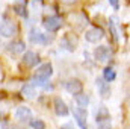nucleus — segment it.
<instances>
[{
  "mask_svg": "<svg viewBox=\"0 0 130 129\" xmlns=\"http://www.w3.org/2000/svg\"><path fill=\"white\" fill-rule=\"evenodd\" d=\"M62 24H64V20H62L59 15L47 17V18H44V21H42V26H44V29H45L47 32H56V31H59V29L62 28Z\"/></svg>",
  "mask_w": 130,
  "mask_h": 129,
  "instance_id": "nucleus-1",
  "label": "nucleus"
},
{
  "mask_svg": "<svg viewBox=\"0 0 130 129\" xmlns=\"http://www.w3.org/2000/svg\"><path fill=\"white\" fill-rule=\"evenodd\" d=\"M29 41L33 43V44H48V43L53 41V36L45 35V33L39 32V31H36V29H32V31L29 32Z\"/></svg>",
  "mask_w": 130,
  "mask_h": 129,
  "instance_id": "nucleus-2",
  "label": "nucleus"
},
{
  "mask_svg": "<svg viewBox=\"0 0 130 129\" xmlns=\"http://www.w3.org/2000/svg\"><path fill=\"white\" fill-rule=\"evenodd\" d=\"M73 115H74L76 123L80 126V129H88V123H86V120H88V112H86L85 108H80V106L73 108Z\"/></svg>",
  "mask_w": 130,
  "mask_h": 129,
  "instance_id": "nucleus-3",
  "label": "nucleus"
},
{
  "mask_svg": "<svg viewBox=\"0 0 130 129\" xmlns=\"http://www.w3.org/2000/svg\"><path fill=\"white\" fill-rule=\"evenodd\" d=\"M104 38V32L101 28H92V29H88L85 32V40L91 44H95L98 41H101Z\"/></svg>",
  "mask_w": 130,
  "mask_h": 129,
  "instance_id": "nucleus-4",
  "label": "nucleus"
},
{
  "mask_svg": "<svg viewBox=\"0 0 130 129\" xmlns=\"http://www.w3.org/2000/svg\"><path fill=\"white\" fill-rule=\"evenodd\" d=\"M95 85H97L98 88V93H100V96L103 97V99H109L110 97V85H109V82L104 79V78H97L95 79Z\"/></svg>",
  "mask_w": 130,
  "mask_h": 129,
  "instance_id": "nucleus-5",
  "label": "nucleus"
},
{
  "mask_svg": "<svg viewBox=\"0 0 130 129\" xmlns=\"http://www.w3.org/2000/svg\"><path fill=\"white\" fill-rule=\"evenodd\" d=\"M94 58L97 62H107L110 58V49L107 46H98L94 50Z\"/></svg>",
  "mask_w": 130,
  "mask_h": 129,
  "instance_id": "nucleus-6",
  "label": "nucleus"
},
{
  "mask_svg": "<svg viewBox=\"0 0 130 129\" xmlns=\"http://www.w3.org/2000/svg\"><path fill=\"white\" fill-rule=\"evenodd\" d=\"M64 87H65V90H67L70 94H73V96L83 91V84H82L79 79H70V81H67Z\"/></svg>",
  "mask_w": 130,
  "mask_h": 129,
  "instance_id": "nucleus-7",
  "label": "nucleus"
},
{
  "mask_svg": "<svg viewBox=\"0 0 130 129\" xmlns=\"http://www.w3.org/2000/svg\"><path fill=\"white\" fill-rule=\"evenodd\" d=\"M15 117L21 123H30V120H32V111L27 106H20L15 111Z\"/></svg>",
  "mask_w": 130,
  "mask_h": 129,
  "instance_id": "nucleus-8",
  "label": "nucleus"
},
{
  "mask_svg": "<svg viewBox=\"0 0 130 129\" xmlns=\"http://www.w3.org/2000/svg\"><path fill=\"white\" fill-rule=\"evenodd\" d=\"M15 32H17V26H15V23H14V21L6 20V21H3V23H2V26H0V33H2L3 36H6V38L14 36Z\"/></svg>",
  "mask_w": 130,
  "mask_h": 129,
  "instance_id": "nucleus-9",
  "label": "nucleus"
},
{
  "mask_svg": "<svg viewBox=\"0 0 130 129\" xmlns=\"http://www.w3.org/2000/svg\"><path fill=\"white\" fill-rule=\"evenodd\" d=\"M52 74H53V65L50 64V62L41 64L39 67H38V70L35 71V76L42 78V79H48Z\"/></svg>",
  "mask_w": 130,
  "mask_h": 129,
  "instance_id": "nucleus-10",
  "label": "nucleus"
},
{
  "mask_svg": "<svg viewBox=\"0 0 130 129\" xmlns=\"http://www.w3.org/2000/svg\"><path fill=\"white\" fill-rule=\"evenodd\" d=\"M53 105H55V112H56L59 117L68 115V112H70V111H68V106H67V103H65L61 97H55Z\"/></svg>",
  "mask_w": 130,
  "mask_h": 129,
  "instance_id": "nucleus-11",
  "label": "nucleus"
},
{
  "mask_svg": "<svg viewBox=\"0 0 130 129\" xmlns=\"http://www.w3.org/2000/svg\"><path fill=\"white\" fill-rule=\"evenodd\" d=\"M38 61H39V58H38V55L32 52V50H27L24 55H23V65H26L27 68H32L35 65L38 64Z\"/></svg>",
  "mask_w": 130,
  "mask_h": 129,
  "instance_id": "nucleus-12",
  "label": "nucleus"
},
{
  "mask_svg": "<svg viewBox=\"0 0 130 129\" xmlns=\"http://www.w3.org/2000/svg\"><path fill=\"white\" fill-rule=\"evenodd\" d=\"M62 47H65L68 52H74L76 50V46H77V38L71 33H67L64 38H62Z\"/></svg>",
  "mask_w": 130,
  "mask_h": 129,
  "instance_id": "nucleus-13",
  "label": "nucleus"
},
{
  "mask_svg": "<svg viewBox=\"0 0 130 129\" xmlns=\"http://www.w3.org/2000/svg\"><path fill=\"white\" fill-rule=\"evenodd\" d=\"M8 50H9L11 53H14V55H17V53H23V52L26 50V44H24L23 41H12V43H9Z\"/></svg>",
  "mask_w": 130,
  "mask_h": 129,
  "instance_id": "nucleus-14",
  "label": "nucleus"
},
{
  "mask_svg": "<svg viewBox=\"0 0 130 129\" xmlns=\"http://www.w3.org/2000/svg\"><path fill=\"white\" fill-rule=\"evenodd\" d=\"M21 96L24 99H33L36 96V91H35V87L32 84H24L21 87Z\"/></svg>",
  "mask_w": 130,
  "mask_h": 129,
  "instance_id": "nucleus-15",
  "label": "nucleus"
},
{
  "mask_svg": "<svg viewBox=\"0 0 130 129\" xmlns=\"http://www.w3.org/2000/svg\"><path fill=\"white\" fill-rule=\"evenodd\" d=\"M14 11L20 15V17H27V8H26V3H24V0H17L15 3H14Z\"/></svg>",
  "mask_w": 130,
  "mask_h": 129,
  "instance_id": "nucleus-16",
  "label": "nucleus"
},
{
  "mask_svg": "<svg viewBox=\"0 0 130 129\" xmlns=\"http://www.w3.org/2000/svg\"><path fill=\"white\" fill-rule=\"evenodd\" d=\"M74 100L77 103V106L80 108H86L89 105V97L86 96L85 93H79V94H74Z\"/></svg>",
  "mask_w": 130,
  "mask_h": 129,
  "instance_id": "nucleus-17",
  "label": "nucleus"
},
{
  "mask_svg": "<svg viewBox=\"0 0 130 129\" xmlns=\"http://www.w3.org/2000/svg\"><path fill=\"white\" fill-rule=\"evenodd\" d=\"M109 117H110V114L106 106H98L95 109V122H100L103 119H109Z\"/></svg>",
  "mask_w": 130,
  "mask_h": 129,
  "instance_id": "nucleus-18",
  "label": "nucleus"
},
{
  "mask_svg": "<svg viewBox=\"0 0 130 129\" xmlns=\"http://www.w3.org/2000/svg\"><path fill=\"white\" fill-rule=\"evenodd\" d=\"M103 78H104L107 82H112V81L117 78V73H115V70H113L112 67H106L104 71H103Z\"/></svg>",
  "mask_w": 130,
  "mask_h": 129,
  "instance_id": "nucleus-19",
  "label": "nucleus"
},
{
  "mask_svg": "<svg viewBox=\"0 0 130 129\" xmlns=\"http://www.w3.org/2000/svg\"><path fill=\"white\" fill-rule=\"evenodd\" d=\"M97 129H112L110 117H109V119H103V120L97 122Z\"/></svg>",
  "mask_w": 130,
  "mask_h": 129,
  "instance_id": "nucleus-20",
  "label": "nucleus"
},
{
  "mask_svg": "<svg viewBox=\"0 0 130 129\" xmlns=\"http://www.w3.org/2000/svg\"><path fill=\"white\" fill-rule=\"evenodd\" d=\"M109 29H110L112 36H113V41H118V32H117V28H115V18H110V21H109Z\"/></svg>",
  "mask_w": 130,
  "mask_h": 129,
  "instance_id": "nucleus-21",
  "label": "nucleus"
},
{
  "mask_svg": "<svg viewBox=\"0 0 130 129\" xmlns=\"http://www.w3.org/2000/svg\"><path fill=\"white\" fill-rule=\"evenodd\" d=\"M30 126L33 129H45V123L42 120H30Z\"/></svg>",
  "mask_w": 130,
  "mask_h": 129,
  "instance_id": "nucleus-22",
  "label": "nucleus"
},
{
  "mask_svg": "<svg viewBox=\"0 0 130 129\" xmlns=\"http://www.w3.org/2000/svg\"><path fill=\"white\" fill-rule=\"evenodd\" d=\"M109 3H110V6L113 8V9H118L120 8V0H107Z\"/></svg>",
  "mask_w": 130,
  "mask_h": 129,
  "instance_id": "nucleus-23",
  "label": "nucleus"
},
{
  "mask_svg": "<svg viewBox=\"0 0 130 129\" xmlns=\"http://www.w3.org/2000/svg\"><path fill=\"white\" fill-rule=\"evenodd\" d=\"M61 129H74V128H73V125H71V123H67V125H62Z\"/></svg>",
  "mask_w": 130,
  "mask_h": 129,
  "instance_id": "nucleus-24",
  "label": "nucleus"
},
{
  "mask_svg": "<svg viewBox=\"0 0 130 129\" xmlns=\"http://www.w3.org/2000/svg\"><path fill=\"white\" fill-rule=\"evenodd\" d=\"M62 3H65V5H73V3H76L77 0H61Z\"/></svg>",
  "mask_w": 130,
  "mask_h": 129,
  "instance_id": "nucleus-25",
  "label": "nucleus"
},
{
  "mask_svg": "<svg viewBox=\"0 0 130 129\" xmlns=\"http://www.w3.org/2000/svg\"><path fill=\"white\" fill-rule=\"evenodd\" d=\"M3 129H15V128H12V126H8V125H3Z\"/></svg>",
  "mask_w": 130,
  "mask_h": 129,
  "instance_id": "nucleus-26",
  "label": "nucleus"
},
{
  "mask_svg": "<svg viewBox=\"0 0 130 129\" xmlns=\"http://www.w3.org/2000/svg\"><path fill=\"white\" fill-rule=\"evenodd\" d=\"M129 103H130V96H129Z\"/></svg>",
  "mask_w": 130,
  "mask_h": 129,
  "instance_id": "nucleus-27",
  "label": "nucleus"
}]
</instances>
